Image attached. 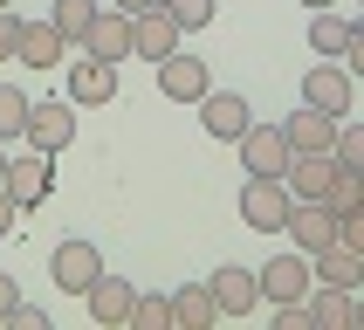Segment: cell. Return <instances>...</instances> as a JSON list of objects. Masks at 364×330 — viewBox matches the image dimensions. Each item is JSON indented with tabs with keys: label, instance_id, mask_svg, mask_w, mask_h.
I'll list each match as a JSON object with an SVG mask.
<instances>
[{
	"label": "cell",
	"instance_id": "6da1fadb",
	"mask_svg": "<svg viewBox=\"0 0 364 330\" xmlns=\"http://www.w3.org/2000/svg\"><path fill=\"white\" fill-rule=\"evenodd\" d=\"M21 144H35V151H69L76 144V103L55 97V103H28V124H21Z\"/></svg>",
	"mask_w": 364,
	"mask_h": 330
},
{
	"label": "cell",
	"instance_id": "7a4b0ae2",
	"mask_svg": "<svg viewBox=\"0 0 364 330\" xmlns=\"http://www.w3.org/2000/svg\"><path fill=\"white\" fill-rule=\"evenodd\" d=\"M255 282H262V303H303L309 289H316V268H309L303 247H289L268 268H255Z\"/></svg>",
	"mask_w": 364,
	"mask_h": 330
},
{
	"label": "cell",
	"instance_id": "3957f363",
	"mask_svg": "<svg viewBox=\"0 0 364 330\" xmlns=\"http://www.w3.org/2000/svg\"><path fill=\"white\" fill-rule=\"evenodd\" d=\"M289 206H296V193H289L282 179H247L241 186V220L255 227V234H282Z\"/></svg>",
	"mask_w": 364,
	"mask_h": 330
},
{
	"label": "cell",
	"instance_id": "277c9868",
	"mask_svg": "<svg viewBox=\"0 0 364 330\" xmlns=\"http://www.w3.org/2000/svg\"><path fill=\"white\" fill-rule=\"evenodd\" d=\"M0 186H7V200H14L21 213H28L35 200H48V186H55L48 151H35V144H28V151H14V159H7V172H0Z\"/></svg>",
	"mask_w": 364,
	"mask_h": 330
},
{
	"label": "cell",
	"instance_id": "5b68a950",
	"mask_svg": "<svg viewBox=\"0 0 364 330\" xmlns=\"http://www.w3.org/2000/svg\"><path fill=\"white\" fill-rule=\"evenodd\" d=\"M62 97L76 103V110L110 103V97H117V62H103V55H90V48H76V62H69V90H62Z\"/></svg>",
	"mask_w": 364,
	"mask_h": 330
},
{
	"label": "cell",
	"instance_id": "8992f818",
	"mask_svg": "<svg viewBox=\"0 0 364 330\" xmlns=\"http://www.w3.org/2000/svg\"><path fill=\"white\" fill-rule=\"evenodd\" d=\"M234 144H241L247 179H282V165H289V138H282V124H247Z\"/></svg>",
	"mask_w": 364,
	"mask_h": 330
},
{
	"label": "cell",
	"instance_id": "52a82bcc",
	"mask_svg": "<svg viewBox=\"0 0 364 330\" xmlns=\"http://www.w3.org/2000/svg\"><path fill=\"white\" fill-rule=\"evenodd\" d=\"M179 41H186V35H179V21L165 14V0H151V7H138V14H131V55L165 62Z\"/></svg>",
	"mask_w": 364,
	"mask_h": 330
},
{
	"label": "cell",
	"instance_id": "ba28073f",
	"mask_svg": "<svg viewBox=\"0 0 364 330\" xmlns=\"http://www.w3.org/2000/svg\"><path fill=\"white\" fill-rule=\"evenodd\" d=\"M159 90L172 103H200L206 90H213V76H206V55H186V48H172V55L159 62Z\"/></svg>",
	"mask_w": 364,
	"mask_h": 330
},
{
	"label": "cell",
	"instance_id": "9c48e42d",
	"mask_svg": "<svg viewBox=\"0 0 364 330\" xmlns=\"http://www.w3.org/2000/svg\"><path fill=\"white\" fill-rule=\"evenodd\" d=\"M330 179H337V151H289V165H282V186L296 200H323Z\"/></svg>",
	"mask_w": 364,
	"mask_h": 330
},
{
	"label": "cell",
	"instance_id": "30bf717a",
	"mask_svg": "<svg viewBox=\"0 0 364 330\" xmlns=\"http://www.w3.org/2000/svg\"><path fill=\"white\" fill-rule=\"evenodd\" d=\"M303 103L309 110H330V117H350V69L344 62H316L303 76Z\"/></svg>",
	"mask_w": 364,
	"mask_h": 330
},
{
	"label": "cell",
	"instance_id": "8fae6325",
	"mask_svg": "<svg viewBox=\"0 0 364 330\" xmlns=\"http://www.w3.org/2000/svg\"><path fill=\"white\" fill-rule=\"evenodd\" d=\"M200 124H206V138H241L247 124H255V110H247V97L241 90H206L200 97Z\"/></svg>",
	"mask_w": 364,
	"mask_h": 330
},
{
	"label": "cell",
	"instance_id": "7c38bea8",
	"mask_svg": "<svg viewBox=\"0 0 364 330\" xmlns=\"http://www.w3.org/2000/svg\"><path fill=\"white\" fill-rule=\"evenodd\" d=\"M48 275H55V289H69V296H82V289L103 275V255L90 241H62L55 255H48Z\"/></svg>",
	"mask_w": 364,
	"mask_h": 330
},
{
	"label": "cell",
	"instance_id": "4fadbf2b",
	"mask_svg": "<svg viewBox=\"0 0 364 330\" xmlns=\"http://www.w3.org/2000/svg\"><path fill=\"white\" fill-rule=\"evenodd\" d=\"M213 303H220V316H247V309L262 303V282H255V268H241V262H227V268H213Z\"/></svg>",
	"mask_w": 364,
	"mask_h": 330
},
{
	"label": "cell",
	"instance_id": "5bb4252c",
	"mask_svg": "<svg viewBox=\"0 0 364 330\" xmlns=\"http://www.w3.org/2000/svg\"><path fill=\"white\" fill-rule=\"evenodd\" d=\"M282 234H296V247H303V255H316V247L337 241V213H330L323 200H296V206H289V227H282Z\"/></svg>",
	"mask_w": 364,
	"mask_h": 330
},
{
	"label": "cell",
	"instance_id": "9a60e30c",
	"mask_svg": "<svg viewBox=\"0 0 364 330\" xmlns=\"http://www.w3.org/2000/svg\"><path fill=\"white\" fill-rule=\"evenodd\" d=\"M337 124L344 117H330V110H289L282 117V138H289V151H330V144H337Z\"/></svg>",
	"mask_w": 364,
	"mask_h": 330
},
{
	"label": "cell",
	"instance_id": "2e32d148",
	"mask_svg": "<svg viewBox=\"0 0 364 330\" xmlns=\"http://www.w3.org/2000/svg\"><path fill=\"white\" fill-rule=\"evenodd\" d=\"M14 55L28 62V69H62V55H69V41L48 28V21H21L14 28Z\"/></svg>",
	"mask_w": 364,
	"mask_h": 330
},
{
	"label": "cell",
	"instance_id": "e0dca14e",
	"mask_svg": "<svg viewBox=\"0 0 364 330\" xmlns=\"http://www.w3.org/2000/svg\"><path fill=\"white\" fill-rule=\"evenodd\" d=\"M165 303H172V330H213L220 324V303H213L206 282H179Z\"/></svg>",
	"mask_w": 364,
	"mask_h": 330
},
{
	"label": "cell",
	"instance_id": "ac0fdd59",
	"mask_svg": "<svg viewBox=\"0 0 364 330\" xmlns=\"http://www.w3.org/2000/svg\"><path fill=\"white\" fill-rule=\"evenodd\" d=\"M309 324H316V330H358V289L316 282V289H309Z\"/></svg>",
	"mask_w": 364,
	"mask_h": 330
},
{
	"label": "cell",
	"instance_id": "d6986e66",
	"mask_svg": "<svg viewBox=\"0 0 364 330\" xmlns=\"http://www.w3.org/2000/svg\"><path fill=\"white\" fill-rule=\"evenodd\" d=\"M131 296H138V289L124 282V275H97V282L82 289V303H90V316H97L103 330H117L124 316H131Z\"/></svg>",
	"mask_w": 364,
	"mask_h": 330
},
{
	"label": "cell",
	"instance_id": "ffe728a7",
	"mask_svg": "<svg viewBox=\"0 0 364 330\" xmlns=\"http://www.w3.org/2000/svg\"><path fill=\"white\" fill-rule=\"evenodd\" d=\"M82 48H90V55H103V62H124V55H131V14H117V7H97V21H90Z\"/></svg>",
	"mask_w": 364,
	"mask_h": 330
},
{
	"label": "cell",
	"instance_id": "44dd1931",
	"mask_svg": "<svg viewBox=\"0 0 364 330\" xmlns=\"http://www.w3.org/2000/svg\"><path fill=\"white\" fill-rule=\"evenodd\" d=\"M309 268H316V282H330V289H364V255H358V247H344V241L316 247Z\"/></svg>",
	"mask_w": 364,
	"mask_h": 330
},
{
	"label": "cell",
	"instance_id": "7402d4cb",
	"mask_svg": "<svg viewBox=\"0 0 364 330\" xmlns=\"http://www.w3.org/2000/svg\"><path fill=\"white\" fill-rule=\"evenodd\" d=\"M90 21H97V0H55V7H48V28H55L69 48H82Z\"/></svg>",
	"mask_w": 364,
	"mask_h": 330
},
{
	"label": "cell",
	"instance_id": "603a6c76",
	"mask_svg": "<svg viewBox=\"0 0 364 330\" xmlns=\"http://www.w3.org/2000/svg\"><path fill=\"white\" fill-rule=\"evenodd\" d=\"M344 41H350V21L344 14H330V7L309 14V48H316V55H344Z\"/></svg>",
	"mask_w": 364,
	"mask_h": 330
},
{
	"label": "cell",
	"instance_id": "cb8c5ba5",
	"mask_svg": "<svg viewBox=\"0 0 364 330\" xmlns=\"http://www.w3.org/2000/svg\"><path fill=\"white\" fill-rule=\"evenodd\" d=\"M323 206H330V213H337V220H344L350 206H364V172H358V165H344V159H337V179H330Z\"/></svg>",
	"mask_w": 364,
	"mask_h": 330
},
{
	"label": "cell",
	"instance_id": "d4e9b609",
	"mask_svg": "<svg viewBox=\"0 0 364 330\" xmlns=\"http://www.w3.org/2000/svg\"><path fill=\"white\" fill-rule=\"evenodd\" d=\"M28 103H35V97H21L14 82H0V144H14V138H21V124H28Z\"/></svg>",
	"mask_w": 364,
	"mask_h": 330
},
{
	"label": "cell",
	"instance_id": "484cf974",
	"mask_svg": "<svg viewBox=\"0 0 364 330\" xmlns=\"http://www.w3.org/2000/svg\"><path fill=\"white\" fill-rule=\"evenodd\" d=\"M131 330H172V303L165 296H131V316H124Z\"/></svg>",
	"mask_w": 364,
	"mask_h": 330
},
{
	"label": "cell",
	"instance_id": "4316f807",
	"mask_svg": "<svg viewBox=\"0 0 364 330\" xmlns=\"http://www.w3.org/2000/svg\"><path fill=\"white\" fill-rule=\"evenodd\" d=\"M213 7H220V0H165V14L179 21V35H200L206 21H213Z\"/></svg>",
	"mask_w": 364,
	"mask_h": 330
},
{
	"label": "cell",
	"instance_id": "83f0119b",
	"mask_svg": "<svg viewBox=\"0 0 364 330\" xmlns=\"http://www.w3.org/2000/svg\"><path fill=\"white\" fill-rule=\"evenodd\" d=\"M330 151H337V159H344V165H358V172H364V124H337V144H330Z\"/></svg>",
	"mask_w": 364,
	"mask_h": 330
},
{
	"label": "cell",
	"instance_id": "f1b7e54d",
	"mask_svg": "<svg viewBox=\"0 0 364 330\" xmlns=\"http://www.w3.org/2000/svg\"><path fill=\"white\" fill-rule=\"evenodd\" d=\"M344 69H350V82H364V14L350 21V41H344Z\"/></svg>",
	"mask_w": 364,
	"mask_h": 330
},
{
	"label": "cell",
	"instance_id": "f546056e",
	"mask_svg": "<svg viewBox=\"0 0 364 330\" xmlns=\"http://www.w3.org/2000/svg\"><path fill=\"white\" fill-rule=\"evenodd\" d=\"M7 330H48V309L41 303H14L7 309Z\"/></svg>",
	"mask_w": 364,
	"mask_h": 330
},
{
	"label": "cell",
	"instance_id": "4dcf8cb0",
	"mask_svg": "<svg viewBox=\"0 0 364 330\" xmlns=\"http://www.w3.org/2000/svg\"><path fill=\"white\" fill-rule=\"evenodd\" d=\"M337 241H344V247H358V255H364V206H350L344 220H337Z\"/></svg>",
	"mask_w": 364,
	"mask_h": 330
},
{
	"label": "cell",
	"instance_id": "1f68e13d",
	"mask_svg": "<svg viewBox=\"0 0 364 330\" xmlns=\"http://www.w3.org/2000/svg\"><path fill=\"white\" fill-rule=\"evenodd\" d=\"M14 28H21V14H14V7H0V62L14 55Z\"/></svg>",
	"mask_w": 364,
	"mask_h": 330
},
{
	"label": "cell",
	"instance_id": "d6a6232c",
	"mask_svg": "<svg viewBox=\"0 0 364 330\" xmlns=\"http://www.w3.org/2000/svg\"><path fill=\"white\" fill-rule=\"evenodd\" d=\"M21 303V282H14V275H0V324H7V309H14Z\"/></svg>",
	"mask_w": 364,
	"mask_h": 330
},
{
	"label": "cell",
	"instance_id": "836d02e7",
	"mask_svg": "<svg viewBox=\"0 0 364 330\" xmlns=\"http://www.w3.org/2000/svg\"><path fill=\"white\" fill-rule=\"evenodd\" d=\"M14 220H21V206L7 200V186H0V234H14Z\"/></svg>",
	"mask_w": 364,
	"mask_h": 330
},
{
	"label": "cell",
	"instance_id": "e575fe53",
	"mask_svg": "<svg viewBox=\"0 0 364 330\" xmlns=\"http://www.w3.org/2000/svg\"><path fill=\"white\" fill-rule=\"evenodd\" d=\"M110 7H117V14H138V7H151V0H110Z\"/></svg>",
	"mask_w": 364,
	"mask_h": 330
},
{
	"label": "cell",
	"instance_id": "d590c367",
	"mask_svg": "<svg viewBox=\"0 0 364 330\" xmlns=\"http://www.w3.org/2000/svg\"><path fill=\"white\" fill-rule=\"evenodd\" d=\"M303 7H309V14H316V7H337V0H303Z\"/></svg>",
	"mask_w": 364,
	"mask_h": 330
},
{
	"label": "cell",
	"instance_id": "8d00e7d4",
	"mask_svg": "<svg viewBox=\"0 0 364 330\" xmlns=\"http://www.w3.org/2000/svg\"><path fill=\"white\" fill-rule=\"evenodd\" d=\"M358 330H364V296H358Z\"/></svg>",
	"mask_w": 364,
	"mask_h": 330
},
{
	"label": "cell",
	"instance_id": "74e56055",
	"mask_svg": "<svg viewBox=\"0 0 364 330\" xmlns=\"http://www.w3.org/2000/svg\"><path fill=\"white\" fill-rule=\"evenodd\" d=\"M0 172H7V151H0Z\"/></svg>",
	"mask_w": 364,
	"mask_h": 330
},
{
	"label": "cell",
	"instance_id": "f35d334b",
	"mask_svg": "<svg viewBox=\"0 0 364 330\" xmlns=\"http://www.w3.org/2000/svg\"><path fill=\"white\" fill-rule=\"evenodd\" d=\"M0 7H14V0H0Z\"/></svg>",
	"mask_w": 364,
	"mask_h": 330
}]
</instances>
